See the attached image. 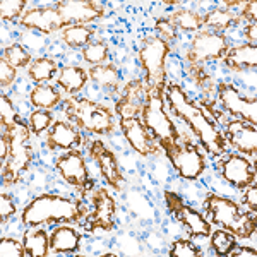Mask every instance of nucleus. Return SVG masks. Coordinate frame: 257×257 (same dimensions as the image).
<instances>
[{"instance_id":"f257e3e1","label":"nucleus","mask_w":257,"mask_h":257,"mask_svg":"<svg viewBox=\"0 0 257 257\" xmlns=\"http://www.w3.org/2000/svg\"><path fill=\"white\" fill-rule=\"evenodd\" d=\"M165 105L168 106L170 113L187 123L201 148L211 158H219L228 151L226 139L219 123L201 105H197L180 84L168 82L165 88Z\"/></svg>"},{"instance_id":"f03ea898","label":"nucleus","mask_w":257,"mask_h":257,"mask_svg":"<svg viewBox=\"0 0 257 257\" xmlns=\"http://www.w3.org/2000/svg\"><path fill=\"white\" fill-rule=\"evenodd\" d=\"M89 209L84 201L59 194H40L33 197L21 213V223L30 226L43 225H84Z\"/></svg>"},{"instance_id":"7ed1b4c3","label":"nucleus","mask_w":257,"mask_h":257,"mask_svg":"<svg viewBox=\"0 0 257 257\" xmlns=\"http://www.w3.org/2000/svg\"><path fill=\"white\" fill-rule=\"evenodd\" d=\"M206 219L211 225L233 233L238 240L250 238L257 228V213L243 211L238 202L218 194H208L204 201Z\"/></svg>"},{"instance_id":"20e7f679","label":"nucleus","mask_w":257,"mask_h":257,"mask_svg":"<svg viewBox=\"0 0 257 257\" xmlns=\"http://www.w3.org/2000/svg\"><path fill=\"white\" fill-rule=\"evenodd\" d=\"M64 113L69 122L93 136H110L115 131L113 110L99 101L82 96L64 99Z\"/></svg>"},{"instance_id":"39448f33","label":"nucleus","mask_w":257,"mask_h":257,"mask_svg":"<svg viewBox=\"0 0 257 257\" xmlns=\"http://www.w3.org/2000/svg\"><path fill=\"white\" fill-rule=\"evenodd\" d=\"M170 50H172V45H168L156 35H149L141 41L138 52L139 65L144 72V88L160 96H165V88L168 84L167 59Z\"/></svg>"},{"instance_id":"423d86ee","label":"nucleus","mask_w":257,"mask_h":257,"mask_svg":"<svg viewBox=\"0 0 257 257\" xmlns=\"http://www.w3.org/2000/svg\"><path fill=\"white\" fill-rule=\"evenodd\" d=\"M9 141V156L6 163L2 165V185L4 187H12L16 185L24 173L30 170L33 161V146H31V131L30 125L24 122H19L18 125L7 128L2 132Z\"/></svg>"},{"instance_id":"0eeeda50","label":"nucleus","mask_w":257,"mask_h":257,"mask_svg":"<svg viewBox=\"0 0 257 257\" xmlns=\"http://www.w3.org/2000/svg\"><path fill=\"white\" fill-rule=\"evenodd\" d=\"M141 120H143L148 131L151 132L153 138L156 139L161 149L185 138L167 113L165 96H160V94L151 93V91H146V101H144V106L141 110Z\"/></svg>"},{"instance_id":"6e6552de","label":"nucleus","mask_w":257,"mask_h":257,"mask_svg":"<svg viewBox=\"0 0 257 257\" xmlns=\"http://www.w3.org/2000/svg\"><path fill=\"white\" fill-rule=\"evenodd\" d=\"M165 156L172 163L177 175L185 180H197L206 172V156L199 149L197 144L184 138L177 143L170 144L165 149H161Z\"/></svg>"},{"instance_id":"1a4fd4ad","label":"nucleus","mask_w":257,"mask_h":257,"mask_svg":"<svg viewBox=\"0 0 257 257\" xmlns=\"http://www.w3.org/2000/svg\"><path fill=\"white\" fill-rule=\"evenodd\" d=\"M230 45L223 33L201 30L194 35L192 43L184 55L185 65H202L206 62L221 60Z\"/></svg>"},{"instance_id":"9d476101","label":"nucleus","mask_w":257,"mask_h":257,"mask_svg":"<svg viewBox=\"0 0 257 257\" xmlns=\"http://www.w3.org/2000/svg\"><path fill=\"white\" fill-rule=\"evenodd\" d=\"M55 170L65 182L77 190L81 197H86L94 189V182L89 175L86 158L81 149H70L55 160Z\"/></svg>"},{"instance_id":"9b49d317","label":"nucleus","mask_w":257,"mask_h":257,"mask_svg":"<svg viewBox=\"0 0 257 257\" xmlns=\"http://www.w3.org/2000/svg\"><path fill=\"white\" fill-rule=\"evenodd\" d=\"M165 202H167L168 213L185 228L187 235L190 238H201V237H209L211 235V223L206 219L202 213H199L189 206L177 192L172 190H165Z\"/></svg>"},{"instance_id":"f8f14e48","label":"nucleus","mask_w":257,"mask_h":257,"mask_svg":"<svg viewBox=\"0 0 257 257\" xmlns=\"http://www.w3.org/2000/svg\"><path fill=\"white\" fill-rule=\"evenodd\" d=\"M216 99L221 108L231 117L243 120L257 127V101L255 98H248L231 82L216 84Z\"/></svg>"},{"instance_id":"ddd939ff","label":"nucleus","mask_w":257,"mask_h":257,"mask_svg":"<svg viewBox=\"0 0 257 257\" xmlns=\"http://www.w3.org/2000/svg\"><path fill=\"white\" fill-rule=\"evenodd\" d=\"M91 202H93V211L84 221L86 230L89 233L113 230L117 218V201L113 194L105 187H96L91 192Z\"/></svg>"},{"instance_id":"4468645a","label":"nucleus","mask_w":257,"mask_h":257,"mask_svg":"<svg viewBox=\"0 0 257 257\" xmlns=\"http://www.w3.org/2000/svg\"><path fill=\"white\" fill-rule=\"evenodd\" d=\"M218 172L223 180L238 190H243L257 180L255 163L240 153H225L218 161Z\"/></svg>"},{"instance_id":"2eb2a0df","label":"nucleus","mask_w":257,"mask_h":257,"mask_svg":"<svg viewBox=\"0 0 257 257\" xmlns=\"http://www.w3.org/2000/svg\"><path fill=\"white\" fill-rule=\"evenodd\" d=\"M118 127L122 131L123 138L127 139V143L131 144V148L136 153H139L141 156H144V158L156 156L161 151L160 144L156 143V139L153 138L151 132L148 131L143 120H141V115L118 117Z\"/></svg>"},{"instance_id":"dca6fc26","label":"nucleus","mask_w":257,"mask_h":257,"mask_svg":"<svg viewBox=\"0 0 257 257\" xmlns=\"http://www.w3.org/2000/svg\"><path fill=\"white\" fill-rule=\"evenodd\" d=\"M88 155L96 163V167L99 168V172H101L103 178L106 180V184L111 189H115V192H122L125 178H123L122 168H120V163L117 156H115V153L105 143L94 139L89 141L88 144Z\"/></svg>"},{"instance_id":"f3484780","label":"nucleus","mask_w":257,"mask_h":257,"mask_svg":"<svg viewBox=\"0 0 257 257\" xmlns=\"http://www.w3.org/2000/svg\"><path fill=\"white\" fill-rule=\"evenodd\" d=\"M55 7L67 26H88L89 23H94L106 14L105 6L98 0H60Z\"/></svg>"},{"instance_id":"a211bd4d","label":"nucleus","mask_w":257,"mask_h":257,"mask_svg":"<svg viewBox=\"0 0 257 257\" xmlns=\"http://www.w3.org/2000/svg\"><path fill=\"white\" fill-rule=\"evenodd\" d=\"M223 136L226 139V144L231 149H235L240 155H243L245 158H252L255 163L257 156V128L255 125L243 122V120L233 118L228 120L225 123Z\"/></svg>"},{"instance_id":"6ab92c4d","label":"nucleus","mask_w":257,"mask_h":257,"mask_svg":"<svg viewBox=\"0 0 257 257\" xmlns=\"http://www.w3.org/2000/svg\"><path fill=\"white\" fill-rule=\"evenodd\" d=\"M19 24L23 28H28V30L40 31L41 35H53V33L67 28V24L62 19L60 12L57 11L55 6L28 9L23 18L19 19Z\"/></svg>"},{"instance_id":"aec40b11","label":"nucleus","mask_w":257,"mask_h":257,"mask_svg":"<svg viewBox=\"0 0 257 257\" xmlns=\"http://www.w3.org/2000/svg\"><path fill=\"white\" fill-rule=\"evenodd\" d=\"M88 143L89 141L81 134L79 128L72 122H69L67 118L55 120V123L47 132V141H45L50 151H55V149H64V151L81 149Z\"/></svg>"},{"instance_id":"412c9836","label":"nucleus","mask_w":257,"mask_h":257,"mask_svg":"<svg viewBox=\"0 0 257 257\" xmlns=\"http://www.w3.org/2000/svg\"><path fill=\"white\" fill-rule=\"evenodd\" d=\"M146 101V88L143 79H134L127 82L123 91L115 103V113L118 117H136L141 115V110Z\"/></svg>"},{"instance_id":"4be33fe9","label":"nucleus","mask_w":257,"mask_h":257,"mask_svg":"<svg viewBox=\"0 0 257 257\" xmlns=\"http://www.w3.org/2000/svg\"><path fill=\"white\" fill-rule=\"evenodd\" d=\"M81 248V233L74 226L60 225L50 233V252L57 255L77 254Z\"/></svg>"},{"instance_id":"5701e85b","label":"nucleus","mask_w":257,"mask_h":257,"mask_svg":"<svg viewBox=\"0 0 257 257\" xmlns=\"http://www.w3.org/2000/svg\"><path fill=\"white\" fill-rule=\"evenodd\" d=\"M223 64L233 72H247V70H255L257 67V47L254 45H237L230 47L225 57L221 59Z\"/></svg>"},{"instance_id":"b1692460","label":"nucleus","mask_w":257,"mask_h":257,"mask_svg":"<svg viewBox=\"0 0 257 257\" xmlns=\"http://www.w3.org/2000/svg\"><path fill=\"white\" fill-rule=\"evenodd\" d=\"M89 74L79 65H65L57 76V88H60L67 96H76L86 88Z\"/></svg>"},{"instance_id":"393cba45","label":"nucleus","mask_w":257,"mask_h":257,"mask_svg":"<svg viewBox=\"0 0 257 257\" xmlns=\"http://www.w3.org/2000/svg\"><path fill=\"white\" fill-rule=\"evenodd\" d=\"M23 243L28 257L50 255V235L43 226H30L23 235Z\"/></svg>"},{"instance_id":"a878e982","label":"nucleus","mask_w":257,"mask_h":257,"mask_svg":"<svg viewBox=\"0 0 257 257\" xmlns=\"http://www.w3.org/2000/svg\"><path fill=\"white\" fill-rule=\"evenodd\" d=\"M64 101V94L53 84H36L30 93V103L40 110H53Z\"/></svg>"},{"instance_id":"bb28decb","label":"nucleus","mask_w":257,"mask_h":257,"mask_svg":"<svg viewBox=\"0 0 257 257\" xmlns=\"http://www.w3.org/2000/svg\"><path fill=\"white\" fill-rule=\"evenodd\" d=\"M238 23H240L238 16H235L233 12L226 9H221V7H214L208 14L202 16V26H204V30L216 31V33L230 30V28L237 26Z\"/></svg>"},{"instance_id":"cd10ccee","label":"nucleus","mask_w":257,"mask_h":257,"mask_svg":"<svg viewBox=\"0 0 257 257\" xmlns=\"http://www.w3.org/2000/svg\"><path fill=\"white\" fill-rule=\"evenodd\" d=\"M89 79L94 81L98 86L111 91H117L118 84H120V74H118V67L111 62H106L103 65H94V67L88 69Z\"/></svg>"},{"instance_id":"c85d7f7f","label":"nucleus","mask_w":257,"mask_h":257,"mask_svg":"<svg viewBox=\"0 0 257 257\" xmlns=\"http://www.w3.org/2000/svg\"><path fill=\"white\" fill-rule=\"evenodd\" d=\"M60 72V67L53 59L50 57H40L31 62V65L28 67V76L33 82L36 84H45L50 82L55 77V74Z\"/></svg>"},{"instance_id":"c756f323","label":"nucleus","mask_w":257,"mask_h":257,"mask_svg":"<svg viewBox=\"0 0 257 257\" xmlns=\"http://www.w3.org/2000/svg\"><path fill=\"white\" fill-rule=\"evenodd\" d=\"M94 31L93 28L89 26H82V24H76V26H67L65 30L60 31V38L67 45L69 48H74V50H82L84 47L93 41L94 38Z\"/></svg>"},{"instance_id":"7c9ffc66","label":"nucleus","mask_w":257,"mask_h":257,"mask_svg":"<svg viewBox=\"0 0 257 257\" xmlns=\"http://www.w3.org/2000/svg\"><path fill=\"white\" fill-rule=\"evenodd\" d=\"M168 19L172 21L177 30H182V31L197 33L201 30H204V26H202V16L190 9H180V11L173 12Z\"/></svg>"},{"instance_id":"2f4dec72","label":"nucleus","mask_w":257,"mask_h":257,"mask_svg":"<svg viewBox=\"0 0 257 257\" xmlns=\"http://www.w3.org/2000/svg\"><path fill=\"white\" fill-rule=\"evenodd\" d=\"M82 59H84L86 64H89L91 67L94 65H103L106 64L110 59V48L105 41L98 40V41H91L88 47H84L81 50Z\"/></svg>"},{"instance_id":"473e14b6","label":"nucleus","mask_w":257,"mask_h":257,"mask_svg":"<svg viewBox=\"0 0 257 257\" xmlns=\"http://www.w3.org/2000/svg\"><path fill=\"white\" fill-rule=\"evenodd\" d=\"M55 123V115L52 113V110H40L36 108L35 111H31L30 118H28V125L33 136L40 138L43 132H48L50 127Z\"/></svg>"},{"instance_id":"72a5a7b5","label":"nucleus","mask_w":257,"mask_h":257,"mask_svg":"<svg viewBox=\"0 0 257 257\" xmlns=\"http://www.w3.org/2000/svg\"><path fill=\"white\" fill-rule=\"evenodd\" d=\"M211 248L216 252V255H228L230 250L238 243V238L233 233L218 228V230L211 231Z\"/></svg>"},{"instance_id":"f704fd0d","label":"nucleus","mask_w":257,"mask_h":257,"mask_svg":"<svg viewBox=\"0 0 257 257\" xmlns=\"http://www.w3.org/2000/svg\"><path fill=\"white\" fill-rule=\"evenodd\" d=\"M28 7L26 0H2L0 2V16L4 23H19Z\"/></svg>"},{"instance_id":"c9c22d12","label":"nucleus","mask_w":257,"mask_h":257,"mask_svg":"<svg viewBox=\"0 0 257 257\" xmlns=\"http://www.w3.org/2000/svg\"><path fill=\"white\" fill-rule=\"evenodd\" d=\"M2 57L9 62L11 65H14L16 69H24V67H30L31 65V55L26 52L21 45L14 43V45H9V47L4 48V53Z\"/></svg>"},{"instance_id":"e433bc0d","label":"nucleus","mask_w":257,"mask_h":257,"mask_svg":"<svg viewBox=\"0 0 257 257\" xmlns=\"http://www.w3.org/2000/svg\"><path fill=\"white\" fill-rule=\"evenodd\" d=\"M187 67L189 76L192 77L194 82L201 88L202 94H204V99H208V96L211 94V91H216V84H214L213 77L209 74H206V70L202 65H185Z\"/></svg>"},{"instance_id":"4c0bfd02","label":"nucleus","mask_w":257,"mask_h":257,"mask_svg":"<svg viewBox=\"0 0 257 257\" xmlns=\"http://www.w3.org/2000/svg\"><path fill=\"white\" fill-rule=\"evenodd\" d=\"M19 122H23V120L16 113V108H14V105H12L11 98L4 93L2 96H0V123H2V128L7 131V128L18 125Z\"/></svg>"},{"instance_id":"58836bf2","label":"nucleus","mask_w":257,"mask_h":257,"mask_svg":"<svg viewBox=\"0 0 257 257\" xmlns=\"http://www.w3.org/2000/svg\"><path fill=\"white\" fill-rule=\"evenodd\" d=\"M170 257H202V248L197 247L194 242L185 238H178L170 245Z\"/></svg>"},{"instance_id":"ea45409f","label":"nucleus","mask_w":257,"mask_h":257,"mask_svg":"<svg viewBox=\"0 0 257 257\" xmlns=\"http://www.w3.org/2000/svg\"><path fill=\"white\" fill-rule=\"evenodd\" d=\"M0 255L2 257H28L23 240L2 237L0 238Z\"/></svg>"},{"instance_id":"a19ab883","label":"nucleus","mask_w":257,"mask_h":257,"mask_svg":"<svg viewBox=\"0 0 257 257\" xmlns=\"http://www.w3.org/2000/svg\"><path fill=\"white\" fill-rule=\"evenodd\" d=\"M155 31H156V36L163 41H167L168 45H173L178 40V30L173 26V23L168 18H161L156 21Z\"/></svg>"},{"instance_id":"79ce46f5","label":"nucleus","mask_w":257,"mask_h":257,"mask_svg":"<svg viewBox=\"0 0 257 257\" xmlns=\"http://www.w3.org/2000/svg\"><path fill=\"white\" fill-rule=\"evenodd\" d=\"M16 211L18 209H16V204H14V201H12V197L6 190H2V192H0V219H2V225H6V223L14 216Z\"/></svg>"},{"instance_id":"37998d69","label":"nucleus","mask_w":257,"mask_h":257,"mask_svg":"<svg viewBox=\"0 0 257 257\" xmlns=\"http://www.w3.org/2000/svg\"><path fill=\"white\" fill-rule=\"evenodd\" d=\"M18 77V69L11 65L6 59H0V86L2 88H9L12 82Z\"/></svg>"},{"instance_id":"c03bdc74","label":"nucleus","mask_w":257,"mask_h":257,"mask_svg":"<svg viewBox=\"0 0 257 257\" xmlns=\"http://www.w3.org/2000/svg\"><path fill=\"white\" fill-rule=\"evenodd\" d=\"M243 190H245V192H243V197H242V204L245 206L248 211L257 213V187H255V184L248 185V187H245Z\"/></svg>"},{"instance_id":"a18cd8bd","label":"nucleus","mask_w":257,"mask_h":257,"mask_svg":"<svg viewBox=\"0 0 257 257\" xmlns=\"http://www.w3.org/2000/svg\"><path fill=\"white\" fill-rule=\"evenodd\" d=\"M240 21H247V24L250 23H257V2L255 0H247L242 7V12H240Z\"/></svg>"},{"instance_id":"49530a36","label":"nucleus","mask_w":257,"mask_h":257,"mask_svg":"<svg viewBox=\"0 0 257 257\" xmlns=\"http://www.w3.org/2000/svg\"><path fill=\"white\" fill-rule=\"evenodd\" d=\"M257 255V250L254 247H245V245H235L233 248L230 250L228 257H255Z\"/></svg>"},{"instance_id":"de8ad7c7","label":"nucleus","mask_w":257,"mask_h":257,"mask_svg":"<svg viewBox=\"0 0 257 257\" xmlns=\"http://www.w3.org/2000/svg\"><path fill=\"white\" fill-rule=\"evenodd\" d=\"M243 36H245L247 43L248 45H257V23H250L245 26V30H243Z\"/></svg>"},{"instance_id":"09e8293b","label":"nucleus","mask_w":257,"mask_h":257,"mask_svg":"<svg viewBox=\"0 0 257 257\" xmlns=\"http://www.w3.org/2000/svg\"><path fill=\"white\" fill-rule=\"evenodd\" d=\"M7 156H9V141L2 134V138H0V163H6Z\"/></svg>"}]
</instances>
